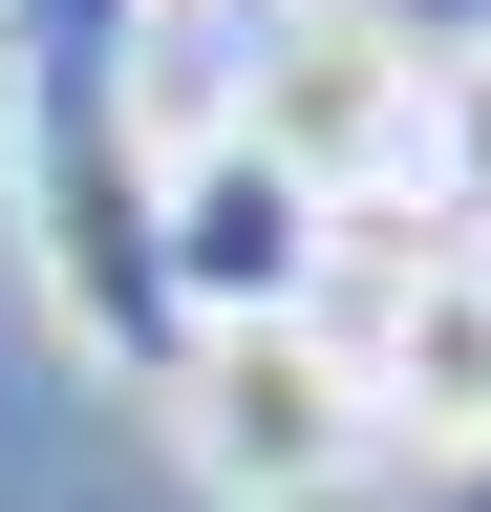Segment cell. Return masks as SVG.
<instances>
[{
	"mask_svg": "<svg viewBox=\"0 0 491 512\" xmlns=\"http://www.w3.org/2000/svg\"><path fill=\"white\" fill-rule=\"evenodd\" d=\"M0 128H22V235H43L65 342L171 384L193 320L150 256V0H0Z\"/></svg>",
	"mask_w": 491,
	"mask_h": 512,
	"instance_id": "obj_1",
	"label": "cell"
},
{
	"mask_svg": "<svg viewBox=\"0 0 491 512\" xmlns=\"http://www.w3.org/2000/svg\"><path fill=\"white\" fill-rule=\"evenodd\" d=\"M342 278H363V320H342L363 406L427 427V448H491V235H449L427 192H342Z\"/></svg>",
	"mask_w": 491,
	"mask_h": 512,
	"instance_id": "obj_2",
	"label": "cell"
},
{
	"mask_svg": "<svg viewBox=\"0 0 491 512\" xmlns=\"http://www.w3.org/2000/svg\"><path fill=\"white\" fill-rule=\"evenodd\" d=\"M171 427H193V470L235 512H321L363 448H385V406H363L342 320H214L193 363H171Z\"/></svg>",
	"mask_w": 491,
	"mask_h": 512,
	"instance_id": "obj_3",
	"label": "cell"
},
{
	"mask_svg": "<svg viewBox=\"0 0 491 512\" xmlns=\"http://www.w3.org/2000/svg\"><path fill=\"white\" fill-rule=\"evenodd\" d=\"M150 256H171V320H321L342 278V214L299 192L257 128H193V150H150Z\"/></svg>",
	"mask_w": 491,
	"mask_h": 512,
	"instance_id": "obj_4",
	"label": "cell"
},
{
	"mask_svg": "<svg viewBox=\"0 0 491 512\" xmlns=\"http://www.w3.org/2000/svg\"><path fill=\"white\" fill-rule=\"evenodd\" d=\"M406 64H427V43H385V22H342V0H321V22H278V43H257L235 128H257L321 214H342V192H406Z\"/></svg>",
	"mask_w": 491,
	"mask_h": 512,
	"instance_id": "obj_5",
	"label": "cell"
},
{
	"mask_svg": "<svg viewBox=\"0 0 491 512\" xmlns=\"http://www.w3.org/2000/svg\"><path fill=\"white\" fill-rule=\"evenodd\" d=\"M406 192L449 235H491V43H427L406 64Z\"/></svg>",
	"mask_w": 491,
	"mask_h": 512,
	"instance_id": "obj_6",
	"label": "cell"
},
{
	"mask_svg": "<svg viewBox=\"0 0 491 512\" xmlns=\"http://www.w3.org/2000/svg\"><path fill=\"white\" fill-rule=\"evenodd\" d=\"M427 512H491V448H427Z\"/></svg>",
	"mask_w": 491,
	"mask_h": 512,
	"instance_id": "obj_7",
	"label": "cell"
},
{
	"mask_svg": "<svg viewBox=\"0 0 491 512\" xmlns=\"http://www.w3.org/2000/svg\"><path fill=\"white\" fill-rule=\"evenodd\" d=\"M278 22H321V0H235V43H278Z\"/></svg>",
	"mask_w": 491,
	"mask_h": 512,
	"instance_id": "obj_8",
	"label": "cell"
}]
</instances>
